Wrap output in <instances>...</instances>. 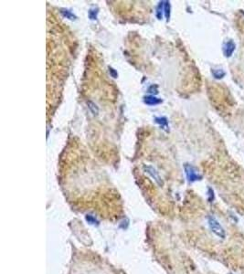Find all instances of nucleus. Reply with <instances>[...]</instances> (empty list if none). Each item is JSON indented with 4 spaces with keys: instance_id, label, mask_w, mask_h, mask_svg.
I'll list each match as a JSON object with an SVG mask.
<instances>
[{
    "instance_id": "obj_1",
    "label": "nucleus",
    "mask_w": 244,
    "mask_h": 274,
    "mask_svg": "<svg viewBox=\"0 0 244 274\" xmlns=\"http://www.w3.org/2000/svg\"><path fill=\"white\" fill-rule=\"evenodd\" d=\"M208 224L210 228V230L213 232L217 237H219L221 239H224L226 238V231L224 228L220 225V223L217 220L216 217L208 216Z\"/></svg>"
},
{
    "instance_id": "obj_2",
    "label": "nucleus",
    "mask_w": 244,
    "mask_h": 274,
    "mask_svg": "<svg viewBox=\"0 0 244 274\" xmlns=\"http://www.w3.org/2000/svg\"><path fill=\"white\" fill-rule=\"evenodd\" d=\"M184 169H185V172H186V175H187V178L189 182H195V181H198V180H201V176L199 174H198L197 170L195 169V167H193L192 165H190L188 164H186L184 165Z\"/></svg>"
},
{
    "instance_id": "obj_3",
    "label": "nucleus",
    "mask_w": 244,
    "mask_h": 274,
    "mask_svg": "<svg viewBox=\"0 0 244 274\" xmlns=\"http://www.w3.org/2000/svg\"><path fill=\"white\" fill-rule=\"evenodd\" d=\"M236 49V45L233 40H228L224 42L223 46H222V50H223V54L226 58H229L232 56V54L234 53Z\"/></svg>"
},
{
    "instance_id": "obj_4",
    "label": "nucleus",
    "mask_w": 244,
    "mask_h": 274,
    "mask_svg": "<svg viewBox=\"0 0 244 274\" xmlns=\"http://www.w3.org/2000/svg\"><path fill=\"white\" fill-rule=\"evenodd\" d=\"M144 170H145L147 174H149V175L155 179V181L159 186H162V185H163V182H162V180H161V177L159 176L158 172L155 169V168H154L153 166L145 165V166H144Z\"/></svg>"
},
{
    "instance_id": "obj_5",
    "label": "nucleus",
    "mask_w": 244,
    "mask_h": 274,
    "mask_svg": "<svg viewBox=\"0 0 244 274\" xmlns=\"http://www.w3.org/2000/svg\"><path fill=\"white\" fill-rule=\"evenodd\" d=\"M155 121L156 123H158L161 126V128L165 130L166 132L169 131V125H168V121L166 117H155Z\"/></svg>"
},
{
    "instance_id": "obj_6",
    "label": "nucleus",
    "mask_w": 244,
    "mask_h": 274,
    "mask_svg": "<svg viewBox=\"0 0 244 274\" xmlns=\"http://www.w3.org/2000/svg\"><path fill=\"white\" fill-rule=\"evenodd\" d=\"M145 103H146L147 105H156L162 102L161 99H158L154 95H149V96H145L144 99Z\"/></svg>"
},
{
    "instance_id": "obj_7",
    "label": "nucleus",
    "mask_w": 244,
    "mask_h": 274,
    "mask_svg": "<svg viewBox=\"0 0 244 274\" xmlns=\"http://www.w3.org/2000/svg\"><path fill=\"white\" fill-rule=\"evenodd\" d=\"M211 73H212V75H213V77H214L215 79H217V80H220V79H222V78H224L225 75H226V72H225L223 70H221V69L212 70H211Z\"/></svg>"
},
{
    "instance_id": "obj_8",
    "label": "nucleus",
    "mask_w": 244,
    "mask_h": 274,
    "mask_svg": "<svg viewBox=\"0 0 244 274\" xmlns=\"http://www.w3.org/2000/svg\"><path fill=\"white\" fill-rule=\"evenodd\" d=\"M60 13L62 14L63 17H65L66 18H69V19H70V20L76 19V16L74 15L73 13H71V12L70 11V10H68V9H61Z\"/></svg>"
},
{
    "instance_id": "obj_9",
    "label": "nucleus",
    "mask_w": 244,
    "mask_h": 274,
    "mask_svg": "<svg viewBox=\"0 0 244 274\" xmlns=\"http://www.w3.org/2000/svg\"><path fill=\"white\" fill-rule=\"evenodd\" d=\"M87 105H88V108L90 109V111L94 114V115H97L98 112H99V109L97 107V105L95 104L94 102L92 101H87Z\"/></svg>"
},
{
    "instance_id": "obj_10",
    "label": "nucleus",
    "mask_w": 244,
    "mask_h": 274,
    "mask_svg": "<svg viewBox=\"0 0 244 274\" xmlns=\"http://www.w3.org/2000/svg\"><path fill=\"white\" fill-rule=\"evenodd\" d=\"M164 4H165V1L160 2L156 9V17H158V19H162V17H163L162 14L164 12Z\"/></svg>"
},
{
    "instance_id": "obj_11",
    "label": "nucleus",
    "mask_w": 244,
    "mask_h": 274,
    "mask_svg": "<svg viewBox=\"0 0 244 274\" xmlns=\"http://www.w3.org/2000/svg\"><path fill=\"white\" fill-rule=\"evenodd\" d=\"M164 13H165V16H166V19L168 20L169 17H170V4H169L168 1H165V4H164Z\"/></svg>"
},
{
    "instance_id": "obj_12",
    "label": "nucleus",
    "mask_w": 244,
    "mask_h": 274,
    "mask_svg": "<svg viewBox=\"0 0 244 274\" xmlns=\"http://www.w3.org/2000/svg\"><path fill=\"white\" fill-rule=\"evenodd\" d=\"M97 14H98V9H90L89 11V17L92 20H95L97 18Z\"/></svg>"
},
{
    "instance_id": "obj_13",
    "label": "nucleus",
    "mask_w": 244,
    "mask_h": 274,
    "mask_svg": "<svg viewBox=\"0 0 244 274\" xmlns=\"http://www.w3.org/2000/svg\"><path fill=\"white\" fill-rule=\"evenodd\" d=\"M208 201L213 202V200L215 199V195H214V191L212 190V188H210V187L208 190Z\"/></svg>"
},
{
    "instance_id": "obj_14",
    "label": "nucleus",
    "mask_w": 244,
    "mask_h": 274,
    "mask_svg": "<svg viewBox=\"0 0 244 274\" xmlns=\"http://www.w3.org/2000/svg\"><path fill=\"white\" fill-rule=\"evenodd\" d=\"M109 71H110V73H111L112 77H113V78H117V76H118V73H117V71H116L115 70H113V68H109Z\"/></svg>"
},
{
    "instance_id": "obj_15",
    "label": "nucleus",
    "mask_w": 244,
    "mask_h": 274,
    "mask_svg": "<svg viewBox=\"0 0 244 274\" xmlns=\"http://www.w3.org/2000/svg\"><path fill=\"white\" fill-rule=\"evenodd\" d=\"M148 91L151 92V93H157V86L156 85H152L151 87H149L148 89Z\"/></svg>"
}]
</instances>
